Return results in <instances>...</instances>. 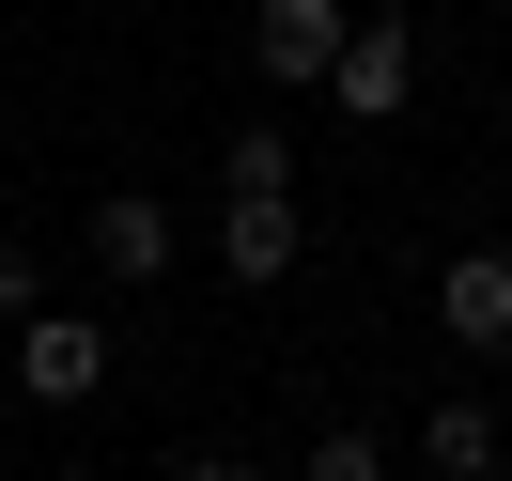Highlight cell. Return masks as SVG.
<instances>
[{
	"instance_id": "8992f818",
	"label": "cell",
	"mask_w": 512,
	"mask_h": 481,
	"mask_svg": "<svg viewBox=\"0 0 512 481\" xmlns=\"http://www.w3.org/2000/svg\"><path fill=\"white\" fill-rule=\"evenodd\" d=\"M233 280H295V249H311V233H295V202H233Z\"/></svg>"
},
{
	"instance_id": "3957f363",
	"label": "cell",
	"mask_w": 512,
	"mask_h": 481,
	"mask_svg": "<svg viewBox=\"0 0 512 481\" xmlns=\"http://www.w3.org/2000/svg\"><path fill=\"white\" fill-rule=\"evenodd\" d=\"M249 63L264 78H326V63H342V0H264V16H249Z\"/></svg>"
},
{
	"instance_id": "5b68a950",
	"label": "cell",
	"mask_w": 512,
	"mask_h": 481,
	"mask_svg": "<svg viewBox=\"0 0 512 481\" xmlns=\"http://www.w3.org/2000/svg\"><path fill=\"white\" fill-rule=\"evenodd\" d=\"M94 264H109V280H156V264H171V218H156L140 187H109V202H94Z\"/></svg>"
},
{
	"instance_id": "277c9868",
	"label": "cell",
	"mask_w": 512,
	"mask_h": 481,
	"mask_svg": "<svg viewBox=\"0 0 512 481\" xmlns=\"http://www.w3.org/2000/svg\"><path fill=\"white\" fill-rule=\"evenodd\" d=\"M435 311H450V342H466V357H497V342H512V264L466 249V264L435 280Z\"/></svg>"
},
{
	"instance_id": "8fae6325",
	"label": "cell",
	"mask_w": 512,
	"mask_h": 481,
	"mask_svg": "<svg viewBox=\"0 0 512 481\" xmlns=\"http://www.w3.org/2000/svg\"><path fill=\"white\" fill-rule=\"evenodd\" d=\"M187 481H249V466H187Z\"/></svg>"
},
{
	"instance_id": "30bf717a",
	"label": "cell",
	"mask_w": 512,
	"mask_h": 481,
	"mask_svg": "<svg viewBox=\"0 0 512 481\" xmlns=\"http://www.w3.org/2000/svg\"><path fill=\"white\" fill-rule=\"evenodd\" d=\"M0 311H47V280H32V249H0Z\"/></svg>"
},
{
	"instance_id": "7a4b0ae2",
	"label": "cell",
	"mask_w": 512,
	"mask_h": 481,
	"mask_svg": "<svg viewBox=\"0 0 512 481\" xmlns=\"http://www.w3.org/2000/svg\"><path fill=\"white\" fill-rule=\"evenodd\" d=\"M326 94H342V125H388V109L419 94V47H404V32L373 16V32H342V63H326Z\"/></svg>"
},
{
	"instance_id": "6da1fadb",
	"label": "cell",
	"mask_w": 512,
	"mask_h": 481,
	"mask_svg": "<svg viewBox=\"0 0 512 481\" xmlns=\"http://www.w3.org/2000/svg\"><path fill=\"white\" fill-rule=\"evenodd\" d=\"M94 373H109V342L78 311H32V326H16V388H32V404H94Z\"/></svg>"
},
{
	"instance_id": "9c48e42d",
	"label": "cell",
	"mask_w": 512,
	"mask_h": 481,
	"mask_svg": "<svg viewBox=\"0 0 512 481\" xmlns=\"http://www.w3.org/2000/svg\"><path fill=\"white\" fill-rule=\"evenodd\" d=\"M311 481H388V450H373V435H326V450H311Z\"/></svg>"
},
{
	"instance_id": "ba28073f",
	"label": "cell",
	"mask_w": 512,
	"mask_h": 481,
	"mask_svg": "<svg viewBox=\"0 0 512 481\" xmlns=\"http://www.w3.org/2000/svg\"><path fill=\"white\" fill-rule=\"evenodd\" d=\"M280 171H295L280 125H233V202H280Z\"/></svg>"
},
{
	"instance_id": "52a82bcc",
	"label": "cell",
	"mask_w": 512,
	"mask_h": 481,
	"mask_svg": "<svg viewBox=\"0 0 512 481\" xmlns=\"http://www.w3.org/2000/svg\"><path fill=\"white\" fill-rule=\"evenodd\" d=\"M419 450H435L450 481H497V404H435V435H419Z\"/></svg>"
}]
</instances>
